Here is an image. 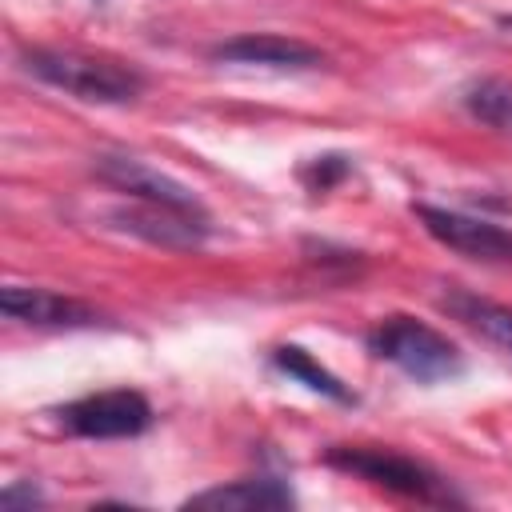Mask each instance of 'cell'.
I'll return each instance as SVG.
<instances>
[{
  "instance_id": "1",
  "label": "cell",
  "mask_w": 512,
  "mask_h": 512,
  "mask_svg": "<svg viewBox=\"0 0 512 512\" xmlns=\"http://www.w3.org/2000/svg\"><path fill=\"white\" fill-rule=\"evenodd\" d=\"M20 64L28 76L88 104H132L144 92V76L132 64L88 56L76 48H28Z\"/></svg>"
},
{
  "instance_id": "2",
  "label": "cell",
  "mask_w": 512,
  "mask_h": 512,
  "mask_svg": "<svg viewBox=\"0 0 512 512\" xmlns=\"http://www.w3.org/2000/svg\"><path fill=\"white\" fill-rule=\"evenodd\" d=\"M368 352L384 364H396L404 376H412L416 384H440L464 372V352L436 332L432 324L416 320V316H384L372 332H368Z\"/></svg>"
},
{
  "instance_id": "3",
  "label": "cell",
  "mask_w": 512,
  "mask_h": 512,
  "mask_svg": "<svg viewBox=\"0 0 512 512\" xmlns=\"http://www.w3.org/2000/svg\"><path fill=\"white\" fill-rule=\"evenodd\" d=\"M324 464L348 476H360L376 488H388L396 496L408 500H424V504H452V488L440 472H432L428 464L396 452V448H376V444H332L324 452Z\"/></svg>"
},
{
  "instance_id": "4",
  "label": "cell",
  "mask_w": 512,
  "mask_h": 512,
  "mask_svg": "<svg viewBox=\"0 0 512 512\" xmlns=\"http://www.w3.org/2000/svg\"><path fill=\"white\" fill-rule=\"evenodd\" d=\"M56 420L84 440H124L152 424V404L136 388H108L56 408Z\"/></svg>"
},
{
  "instance_id": "5",
  "label": "cell",
  "mask_w": 512,
  "mask_h": 512,
  "mask_svg": "<svg viewBox=\"0 0 512 512\" xmlns=\"http://www.w3.org/2000/svg\"><path fill=\"white\" fill-rule=\"evenodd\" d=\"M412 216L420 220V228L480 264H512V228L488 220V216H472V212H456V208H436V204H412Z\"/></svg>"
},
{
  "instance_id": "6",
  "label": "cell",
  "mask_w": 512,
  "mask_h": 512,
  "mask_svg": "<svg viewBox=\"0 0 512 512\" xmlns=\"http://www.w3.org/2000/svg\"><path fill=\"white\" fill-rule=\"evenodd\" d=\"M112 220H116V228H124L148 244H160V248H196L212 232L208 212H188V208L148 204V200H132V204L116 208Z\"/></svg>"
},
{
  "instance_id": "7",
  "label": "cell",
  "mask_w": 512,
  "mask_h": 512,
  "mask_svg": "<svg viewBox=\"0 0 512 512\" xmlns=\"http://www.w3.org/2000/svg\"><path fill=\"white\" fill-rule=\"evenodd\" d=\"M220 64H244V68H276V72H308L324 64V52L280 32H240L232 40L212 44L208 52Z\"/></svg>"
},
{
  "instance_id": "8",
  "label": "cell",
  "mask_w": 512,
  "mask_h": 512,
  "mask_svg": "<svg viewBox=\"0 0 512 512\" xmlns=\"http://www.w3.org/2000/svg\"><path fill=\"white\" fill-rule=\"evenodd\" d=\"M96 176L104 184H112L116 192L132 196V200H148V204H172V208H188V212H204V204L196 200V192L180 180H172L168 172L136 160V156H96Z\"/></svg>"
},
{
  "instance_id": "9",
  "label": "cell",
  "mask_w": 512,
  "mask_h": 512,
  "mask_svg": "<svg viewBox=\"0 0 512 512\" xmlns=\"http://www.w3.org/2000/svg\"><path fill=\"white\" fill-rule=\"evenodd\" d=\"M0 312L16 324H32V328H92V324H100L96 308H88L84 300L52 292V288H28V284H8L0 292Z\"/></svg>"
},
{
  "instance_id": "10",
  "label": "cell",
  "mask_w": 512,
  "mask_h": 512,
  "mask_svg": "<svg viewBox=\"0 0 512 512\" xmlns=\"http://www.w3.org/2000/svg\"><path fill=\"white\" fill-rule=\"evenodd\" d=\"M292 504L296 496L280 476H244L184 500V508H216V512H268V508H292Z\"/></svg>"
},
{
  "instance_id": "11",
  "label": "cell",
  "mask_w": 512,
  "mask_h": 512,
  "mask_svg": "<svg viewBox=\"0 0 512 512\" xmlns=\"http://www.w3.org/2000/svg\"><path fill=\"white\" fill-rule=\"evenodd\" d=\"M440 308H444L452 320L468 324V328L480 332L488 344H496V348H504V352L512 356V308H504V304H496V300H488V296H476V292H468V288H448L444 300H440Z\"/></svg>"
},
{
  "instance_id": "12",
  "label": "cell",
  "mask_w": 512,
  "mask_h": 512,
  "mask_svg": "<svg viewBox=\"0 0 512 512\" xmlns=\"http://www.w3.org/2000/svg\"><path fill=\"white\" fill-rule=\"evenodd\" d=\"M268 360H272L276 372H284L288 380L304 384L308 392H320V396H328V400H336V404H356L352 388H348L336 372H328L308 348H300V344H280V348H272Z\"/></svg>"
},
{
  "instance_id": "13",
  "label": "cell",
  "mask_w": 512,
  "mask_h": 512,
  "mask_svg": "<svg viewBox=\"0 0 512 512\" xmlns=\"http://www.w3.org/2000/svg\"><path fill=\"white\" fill-rule=\"evenodd\" d=\"M464 108L500 132H512V80L504 76H480L464 88Z\"/></svg>"
},
{
  "instance_id": "14",
  "label": "cell",
  "mask_w": 512,
  "mask_h": 512,
  "mask_svg": "<svg viewBox=\"0 0 512 512\" xmlns=\"http://www.w3.org/2000/svg\"><path fill=\"white\" fill-rule=\"evenodd\" d=\"M348 172H352V160H348V156H340V152H328V156L308 160V164L300 168V180H304L312 192H328V188H332V184H340Z\"/></svg>"
},
{
  "instance_id": "15",
  "label": "cell",
  "mask_w": 512,
  "mask_h": 512,
  "mask_svg": "<svg viewBox=\"0 0 512 512\" xmlns=\"http://www.w3.org/2000/svg\"><path fill=\"white\" fill-rule=\"evenodd\" d=\"M0 504H4L8 512H16V508H32V504H44V492H40L32 480H24V484H8V488L0 492Z\"/></svg>"
},
{
  "instance_id": "16",
  "label": "cell",
  "mask_w": 512,
  "mask_h": 512,
  "mask_svg": "<svg viewBox=\"0 0 512 512\" xmlns=\"http://www.w3.org/2000/svg\"><path fill=\"white\" fill-rule=\"evenodd\" d=\"M96 4H100V0H96Z\"/></svg>"
}]
</instances>
